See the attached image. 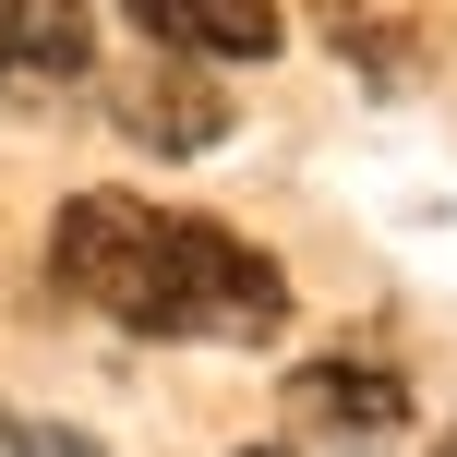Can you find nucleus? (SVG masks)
Listing matches in <instances>:
<instances>
[{
	"mask_svg": "<svg viewBox=\"0 0 457 457\" xmlns=\"http://www.w3.org/2000/svg\"><path fill=\"white\" fill-rule=\"evenodd\" d=\"M445 457H457V445H445Z\"/></svg>",
	"mask_w": 457,
	"mask_h": 457,
	"instance_id": "8",
	"label": "nucleus"
},
{
	"mask_svg": "<svg viewBox=\"0 0 457 457\" xmlns=\"http://www.w3.org/2000/svg\"><path fill=\"white\" fill-rule=\"evenodd\" d=\"M241 457H289V445H241Z\"/></svg>",
	"mask_w": 457,
	"mask_h": 457,
	"instance_id": "7",
	"label": "nucleus"
},
{
	"mask_svg": "<svg viewBox=\"0 0 457 457\" xmlns=\"http://www.w3.org/2000/svg\"><path fill=\"white\" fill-rule=\"evenodd\" d=\"M96 72L85 0H0V96H72Z\"/></svg>",
	"mask_w": 457,
	"mask_h": 457,
	"instance_id": "2",
	"label": "nucleus"
},
{
	"mask_svg": "<svg viewBox=\"0 0 457 457\" xmlns=\"http://www.w3.org/2000/svg\"><path fill=\"white\" fill-rule=\"evenodd\" d=\"M48 277L61 301L133 325V337H228L265 349L289 325V277L217 217L145 205V193H72L61 228H48Z\"/></svg>",
	"mask_w": 457,
	"mask_h": 457,
	"instance_id": "1",
	"label": "nucleus"
},
{
	"mask_svg": "<svg viewBox=\"0 0 457 457\" xmlns=\"http://www.w3.org/2000/svg\"><path fill=\"white\" fill-rule=\"evenodd\" d=\"M109 109H120V133H133V145H157V157H205V145L228 133V96H217V72H181V61H157V72H120V85H109Z\"/></svg>",
	"mask_w": 457,
	"mask_h": 457,
	"instance_id": "3",
	"label": "nucleus"
},
{
	"mask_svg": "<svg viewBox=\"0 0 457 457\" xmlns=\"http://www.w3.org/2000/svg\"><path fill=\"white\" fill-rule=\"evenodd\" d=\"M289 410L325 421V434H397V421H410V373L397 361H301Z\"/></svg>",
	"mask_w": 457,
	"mask_h": 457,
	"instance_id": "5",
	"label": "nucleus"
},
{
	"mask_svg": "<svg viewBox=\"0 0 457 457\" xmlns=\"http://www.w3.org/2000/svg\"><path fill=\"white\" fill-rule=\"evenodd\" d=\"M120 12H133L157 48H181V61H265V48L289 37L277 0H120Z\"/></svg>",
	"mask_w": 457,
	"mask_h": 457,
	"instance_id": "4",
	"label": "nucleus"
},
{
	"mask_svg": "<svg viewBox=\"0 0 457 457\" xmlns=\"http://www.w3.org/2000/svg\"><path fill=\"white\" fill-rule=\"evenodd\" d=\"M0 457H96V434H72V421H12V410H0Z\"/></svg>",
	"mask_w": 457,
	"mask_h": 457,
	"instance_id": "6",
	"label": "nucleus"
}]
</instances>
